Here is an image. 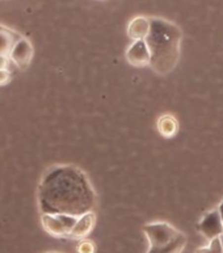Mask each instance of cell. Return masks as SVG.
Wrapping results in <instances>:
<instances>
[{"instance_id": "1", "label": "cell", "mask_w": 223, "mask_h": 253, "mask_svg": "<svg viewBox=\"0 0 223 253\" xmlns=\"http://www.w3.org/2000/svg\"><path fill=\"white\" fill-rule=\"evenodd\" d=\"M41 214L82 216L93 211L96 192L84 170L71 164H57L42 174L37 189Z\"/></svg>"}, {"instance_id": "2", "label": "cell", "mask_w": 223, "mask_h": 253, "mask_svg": "<svg viewBox=\"0 0 223 253\" xmlns=\"http://www.w3.org/2000/svg\"><path fill=\"white\" fill-rule=\"evenodd\" d=\"M151 29L144 40L150 50V67L159 75L175 70L180 59L181 31L176 24L160 17H150Z\"/></svg>"}, {"instance_id": "3", "label": "cell", "mask_w": 223, "mask_h": 253, "mask_svg": "<svg viewBox=\"0 0 223 253\" xmlns=\"http://www.w3.org/2000/svg\"><path fill=\"white\" fill-rule=\"evenodd\" d=\"M142 231L147 238L148 250H159L170 246L182 234L181 231L167 222L148 223L144 224Z\"/></svg>"}, {"instance_id": "4", "label": "cell", "mask_w": 223, "mask_h": 253, "mask_svg": "<svg viewBox=\"0 0 223 253\" xmlns=\"http://www.w3.org/2000/svg\"><path fill=\"white\" fill-rule=\"evenodd\" d=\"M78 216L64 214H41V224L44 230L54 238H70Z\"/></svg>"}, {"instance_id": "5", "label": "cell", "mask_w": 223, "mask_h": 253, "mask_svg": "<svg viewBox=\"0 0 223 253\" xmlns=\"http://www.w3.org/2000/svg\"><path fill=\"white\" fill-rule=\"evenodd\" d=\"M197 231L208 239L209 242L221 238L223 235V224L218 210H212V211L206 212L200 220V223L197 224Z\"/></svg>"}, {"instance_id": "6", "label": "cell", "mask_w": 223, "mask_h": 253, "mask_svg": "<svg viewBox=\"0 0 223 253\" xmlns=\"http://www.w3.org/2000/svg\"><path fill=\"white\" fill-rule=\"evenodd\" d=\"M33 46L31 41L25 37H21L19 41L16 42L15 46L12 47L9 53V59L17 66V67L24 71L29 67L32 59H33Z\"/></svg>"}, {"instance_id": "7", "label": "cell", "mask_w": 223, "mask_h": 253, "mask_svg": "<svg viewBox=\"0 0 223 253\" xmlns=\"http://www.w3.org/2000/svg\"><path fill=\"white\" fill-rule=\"evenodd\" d=\"M126 59L134 67H146L150 66L151 55L150 50L144 40L140 41H133V43L126 50Z\"/></svg>"}, {"instance_id": "8", "label": "cell", "mask_w": 223, "mask_h": 253, "mask_svg": "<svg viewBox=\"0 0 223 253\" xmlns=\"http://www.w3.org/2000/svg\"><path fill=\"white\" fill-rule=\"evenodd\" d=\"M96 226V214L93 211L87 212L84 215L79 216L76 220L75 226L72 228L70 239L74 240H84L88 238V235L91 234Z\"/></svg>"}, {"instance_id": "9", "label": "cell", "mask_w": 223, "mask_h": 253, "mask_svg": "<svg viewBox=\"0 0 223 253\" xmlns=\"http://www.w3.org/2000/svg\"><path fill=\"white\" fill-rule=\"evenodd\" d=\"M151 29V20L144 16H138L129 23L128 36L133 41H140L146 40Z\"/></svg>"}, {"instance_id": "10", "label": "cell", "mask_w": 223, "mask_h": 253, "mask_svg": "<svg viewBox=\"0 0 223 253\" xmlns=\"http://www.w3.org/2000/svg\"><path fill=\"white\" fill-rule=\"evenodd\" d=\"M20 38L21 36L17 32L0 25V55H9L12 47Z\"/></svg>"}, {"instance_id": "11", "label": "cell", "mask_w": 223, "mask_h": 253, "mask_svg": "<svg viewBox=\"0 0 223 253\" xmlns=\"http://www.w3.org/2000/svg\"><path fill=\"white\" fill-rule=\"evenodd\" d=\"M158 131L164 138H174L178 131V122L172 114H163L158 120Z\"/></svg>"}, {"instance_id": "12", "label": "cell", "mask_w": 223, "mask_h": 253, "mask_svg": "<svg viewBox=\"0 0 223 253\" xmlns=\"http://www.w3.org/2000/svg\"><path fill=\"white\" fill-rule=\"evenodd\" d=\"M186 243H188V239H186L185 234H181L170 246L159 248V250H148L147 253H182L185 250Z\"/></svg>"}, {"instance_id": "13", "label": "cell", "mask_w": 223, "mask_h": 253, "mask_svg": "<svg viewBox=\"0 0 223 253\" xmlns=\"http://www.w3.org/2000/svg\"><path fill=\"white\" fill-rule=\"evenodd\" d=\"M194 253H223V247L221 238H217L209 243L206 247H201L197 248Z\"/></svg>"}, {"instance_id": "14", "label": "cell", "mask_w": 223, "mask_h": 253, "mask_svg": "<svg viewBox=\"0 0 223 253\" xmlns=\"http://www.w3.org/2000/svg\"><path fill=\"white\" fill-rule=\"evenodd\" d=\"M76 252L78 253H96V246L95 243L91 240H80V243L76 247Z\"/></svg>"}, {"instance_id": "15", "label": "cell", "mask_w": 223, "mask_h": 253, "mask_svg": "<svg viewBox=\"0 0 223 253\" xmlns=\"http://www.w3.org/2000/svg\"><path fill=\"white\" fill-rule=\"evenodd\" d=\"M11 80V74L7 70H0V85H4V84L9 83Z\"/></svg>"}, {"instance_id": "16", "label": "cell", "mask_w": 223, "mask_h": 253, "mask_svg": "<svg viewBox=\"0 0 223 253\" xmlns=\"http://www.w3.org/2000/svg\"><path fill=\"white\" fill-rule=\"evenodd\" d=\"M9 61V55H0V70H7Z\"/></svg>"}, {"instance_id": "17", "label": "cell", "mask_w": 223, "mask_h": 253, "mask_svg": "<svg viewBox=\"0 0 223 253\" xmlns=\"http://www.w3.org/2000/svg\"><path fill=\"white\" fill-rule=\"evenodd\" d=\"M218 212H220V215H221V219H222V224H223V201L220 204V206H218Z\"/></svg>"}, {"instance_id": "18", "label": "cell", "mask_w": 223, "mask_h": 253, "mask_svg": "<svg viewBox=\"0 0 223 253\" xmlns=\"http://www.w3.org/2000/svg\"><path fill=\"white\" fill-rule=\"evenodd\" d=\"M221 242H222V247H223V235L221 236Z\"/></svg>"}, {"instance_id": "19", "label": "cell", "mask_w": 223, "mask_h": 253, "mask_svg": "<svg viewBox=\"0 0 223 253\" xmlns=\"http://www.w3.org/2000/svg\"><path fill=\"white\" fill-rule=\"evenodd\" d=\"M46 253H59V252H46Z\"/></svg>"}]
</instances>
